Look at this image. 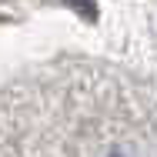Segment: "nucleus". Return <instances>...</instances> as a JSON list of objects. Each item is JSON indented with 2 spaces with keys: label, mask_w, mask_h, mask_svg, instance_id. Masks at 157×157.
<instances>
[{
  "label": "nucleus",
  "mask_w": 157,
  "mask_h": 157,
  "mask_svg": "<svg viewBox=\"0 0 157 157\" xmlns=\"http://www.w3.org/2000/svg\"><path fill=\"white\" fill-rule=\"evenodd\" d=\"M114 157H121V154H114Z\"/></svg>",
  "instance_id": "nucleus-1"
}]
</instances>
